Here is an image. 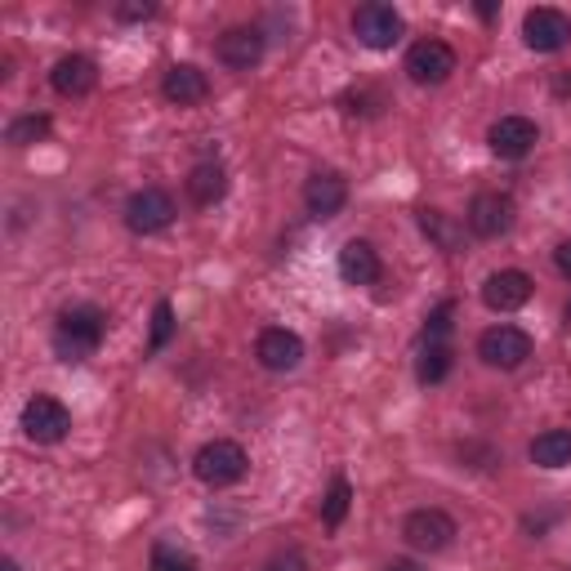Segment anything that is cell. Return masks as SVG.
I'll use <instances>...</instances> for the list:
<instances>
[{"label":"cell","instance_id":"1","mask_svg":"<svg viewBox=\"0 0 571 571\" xmlns=\"http://www.w3.org/2000/svg\"><path fill=\"white\" fill-rule=\"evenodd\" d=\"M103 335H107V313L94 304H76L54 326V349L63 362H81L103 345Z\"/></svg>","mask_w":571,"mask_h":571},{"label":"cell","instance_id":"2","mask_svg":"<svg viewBox=\"0 0 571 571\" xmlns=\"http://www.w3.org/2000/svg\"><path fill=\"white\" fill-rule=\"evenodd\" d=\"M246 451L237 442H228V437H214L197 451V461H192V474L205 483V487H233L246 478Z\"/></svg>","mask_w":571,"mask_h":571},{"label":"cell","instance_id":"3","mask_svg":"<svg viewBox=\"0 0 571 571\" xmlns=\"http://www.w3.org/2000/svg\"><path fill=\"white\" fill-rule=\"evenodd\" d=\"M478 358H483L487 367L514 371V367H522V362L531 358V335L518 330V326H491V330H483V339H478Z\"/></svg>","mask_w":571,"mask_h":571},{"label":"cell","instance_id":"4","mask_svg":"<svg viewBox=\"0 0 571 571\" xmlns=\"http://www.w3.org/2000/svg\"><path fill=\"white\" fill-rule=\"evenodd\" d=\"M353 32L367 50H393L402 41V14L393 6H380V0H371V6H358L353 10Z\"/></svg>","mask_w":571,"mask_h":571},{"label":"cell","instance_id":"5","mask_svg":"<svg viewBox=\"0 0 571 571\" xmlns=\"http://www.w3.org/2000/svg\"><path fill=\"white\" fill-rule=\"evenodd\" d=\"M67 429H72V411L59 402V398H45V393H36L28 406H23V433L32 437V442H63L67 437Z\"/></svg>","mask_w":571,"mask_h":571},{"label":"cell","instance_id":"6","mask_svg":"<svg viewBox=\"0 0 571 571\" xmlns=\"http://www.w3.org/2000/svg\"><path fill=\"white\" fill-rule=\"evenodd\" d=\"M170 219H175V201L161 188H144V192H135L126 201V228L139 233V237L161 233V228H170Z\"/></svg>","mask_w":571,"mask_h":571},{"label":"cell","instance_id":"7","mask_svg":"<svg viewBox=\"0 0 571 571\" xmlns=\"http://www.w3.org/2000/svg\"><path fill=\"white\" fill-rule=\"evenodd\" d=\"M522 41H527V50H536V54H553V50H562V45L571 41V19H567L562 10H549V6L527 10V19H522Z\"/></svg>","mask_w":571,"mask_h":571},{"label":"cell","instance_id":"8","mask_svg":"<svg viewBox=\"0 0 571 571\" xmlns=\"http://www.w3.org/2000/svg\"><path fill=\"white\" fill-rule=\"evenodd\" d=\"M469 233L474 237H505L509 228H514V201L505 197V192H478L474 201H469Z\"/></svg>","mask_w":571,"mask_h":571},{"label":"cell","instance_id":"9","mask_svg":"<svg viewBox=\"0 0 571 571\" xmlns=\"http://www.w3.org/2000/svg\"><path fill=\"white\" fill-rule=\"evenodd\" d=\"M402 536H406V544H411V549H420V553H437V549H446V544L455 540V518H451V514H442V509H415V514L406 518Z\"/></svg>","mask_w":571,"mask_h":571},{"label":"cell","instance_id":"10","mask_svg":"<svg viewBox=\"0 0 571 571\" xmlns=\"http://www.w3.org/2000/svg\"><path fill=\"white\" fill-rule=\"evenodd\" d=\"M406 72L415 85H442L455 72V50L446 41H415L406 54Z\"/></svg>","mask_w":571,"mask_h":571},{"label":"cell","instance_id":"11","mask_svg":"<svg viewBox=\"0 0 571 571\" xmlns=\"http://www.w3.org/2000/svg\"><path fill=\"white\" fill-rule=\"evenodd\" d=\"M255 358L268 371H295L304 362V339L295 330H286V326H268L260 335V345H255Z\"/></svg>","mask_w":571,"mask_h":571},{"label":"cell","instance_id":"12","mask_svg":"<svg viewBox=\"0 0 571 571\" xmlns=\"http://www.w3.org/2000/svg\"><path fill=\"white\" fill-rule=\"evenodd\" d=\"M219 63L233 67V72H251L260 59H264V32L260 28H228L214 45Z\"/></svg>","mask_w":571,"mask_h":571},{"label":"cell","instance_id":"13","mask_svg":"<svg viewBox=\"0 0 571 571\" xmlns=\"http://www.w3.org/2000/svg\"><path fill=\"white\" fill-rule=\"evenodd\" d=\"M531 290H536V282H531L527 273H518V268H500V273H491V277H487V286H483V304H487L491 313H514V308H522V304L531 299Z\"/></svg>","mask_w":571,"mask_h":571},{"label":"cell","instance_id":"14","mask_svg":"<svg viewBox=\"0 0 571 571\" xmlns=\"http://www.w3.org/2000/svg\"><path fill=\"white\" fill-rule=\"evenodd\" d=\"M487 144H491V152H496V157H505V161H522V157L536 148V121H527V117H500V121L491 126Z\"/></svg>","mask_w":571,"mask_h":571},{"label":"cell","instance_id":"15","mask_svg":"<svg viewBox=\"0 0 571 571\" xmlns=\"http://www.w3.org/2000/svg\"><path fill=\"white\" fill-rule=\"evenodd\" d=\"M345 201H349V183L339 179L335 170L313 175V179L304 183V205H308L313 219H335L339 210H345Z\"/></svg>","mask_w":571,"mask_h":571},{"label":"cell","instance_id":"16","mask_svg":"<svg viewBox=\"0 0 571 571\" xmlns=\"http://www.w3.org/2000/svg\"><path fill=\"white\" fill-rule=\"evenodd\" d=\"M50 81H54V89H59L63 98H85V94L98 85V67H94V59H85V54H67V59L54 63Z\"/></svg>","mask_w":571,"mask_h":571},{"label":"cell","instance_id":"17","mask_svg":"<svg viewBox=\"0 0 571 571\" xmlns=\"http://www.w3.org/2000/svg\"><path fill=\"white\" fill-rule=\"evenodd\" d=\"M161 94H166L175 107H197V103L210 94V81H205V72H201V67H192V63H175V67L166 72V81H161Z\"/></svg>","mask_w":571,"mask_h":571},{"label":"cell","instance_id":"18","mask_svg":"<svg viewBox=\"0 0 571 571\" xmlns=\"http://www.w3.org/2000/svg\"><path fill=\"white\" fill-rule=\"evenodd\" d=\"M339 277H345L349 286H376L380 282V255L371 242H345V251H339Z\"/></svg>","mask_w":571,"mask_h":571},{"label":"cell","instance_id":"19","mask_svg":"<svg viewBox=\"0 0 571 571\" xmlns=\"http://www.w3.org/2000/svg\"><path fill=\"white\" fill-rule=\"evenodd\" d=\"M531 465H540V469H562V465H571V429H544V433L531 442Z\"/></svg>","mask_w":571,"mask_h":571},{"label":"cell","instance_id":"20","mask_svg":"<svg viewBox=\"0 0 571 571\" xmlns=\"http://www.w3.org/2000/svg\"><path fill=\"white\" fill-rule=\"evenodd\" d=\"M223 192H228V175H223V166H219V161H201V166H192V175H188V197H192L197 205H214Z\"/></svg>","mask_w":571,"mask_h":571},{"label":"cell","instance_id":"21","mask_svg":"<svg viewBox=\"0 0 571 571\" xmlns=\"http://www.w3.org/2000/svg\"><path fill=\"white\" fill-rule=\"evenodd\" d=\"M415 376H420V384H442L451 376V349L446 345H424L420 362H415Z\"/></svg>","mask_w":571,"mask_h":571},{"label":"cell","instance_id":"22","mask_svg":"<svg viewBox=\"0 0 571 571\" xmlns=\"http://www.w3.org/2000/svg\"><path fill=\"white\" fill-rule=\"evenodd\" d=\"M45 135H50V117H36V112H28V117L10 121V130H6V139H10L14 148H32V144L45 139Z\"/></svg>","mask_w":571,"mask_h":571},{"label":"cell","instance_id":"23","mask_svg":"<svg viewBox=\"0 0 571 571\" xmlns=\"http://www.w3.org/2000/svg\"><path fill=\"white\" fill-rule=\"evenodd\" d=\"M349 500H353V487H349L345 478H335V483H330V496H326V505H321V522H326V527H339V522H345V514H349Z\"/></svg>","mask_w":571,"mask_h":571},{"label":"cell","instance_id":"24","mask_svg":"<svg viewBox=\"0 0 571 571\" xmlns=\"http://www.w3.org/2000/svg\"><path fill=\"white\" fill-rule=\"evenodd\" d=\"M152 571H197V558L179 544H157L152 549Z\"/></svg>","mask_w":571,"mask_h":571},{"label":"cell","instance_id":"25","mask_svg":"<svg viewBox=\"0 0 571 571\" xmlns=\"http://www.w3.org/2000/svg\"><path fill=\"white\" fill-rule=\"evenodd\" d=\"M170 335H175V308L161 299V304H157V313H152V345H148V349H152V353H157V349H166V345H170Z\"/></svg>","mask_w":571,"mask_h":571},{"label":"cell","instance_id":"26","mask_svg":"<svg viewBox=\"0 0 571 571\" xmlns=\"http://www.w3.org/2000/svg\"><path fill=\"white\" fill-rule=\"evenodd\" d=\"M451 313H455V304H437V308H433V317H429V326H424V345H446Z\"/></svg>","mask_w":571,"mask_h":571},{"label":"cell","instance_id":"27","mask_svg":"<svg viewBox=\"0 0 571 571\" xmlns=\"http://www.w3.org/2000/svg\"><path fill=\"white\" fill-rule=\"evenodd\" d=\"M420 228H424L429 237H437V242H442V251H451V246H455V233L446 228L442 210H420Z\"/></svg>","mask_w":571,"mask_h":571},{"label":"cell","instance_id":"28","mask_svg":"<svg viewBox=\"0 0 571 571\" xmlns=\"http://www.w3.org/2000/svg\"><path fill=\"white\" fill-rule=\"evenodd\" d=\"M264 571H308V562H304L299 549H282V553H273V558L264 562Z\"/></svg>","mask_w":571,"mask_h":571},{"label":"cell","instance_id":"29","mask_svg":"<svg viewBox=\"0 0 571 571\" xmlns=\"http://www.w3.org/2000/svg\"><path fill=\"white\" fill-rule=\"evenodd\" d=\"M157 14V6H148V0H144V6H117V19H126V23H139V19H152Z\"/></svg>","mask_w":571,"mask_h":571},{"label":"cell","instance_id":"30","mask_svg":"<svg viewBox=\"0 0 571 571\" xmlns=\"http://www.w3.org/2000/svg\"><path fill=\"white\" fill-rule=\"evenodd\" d=\"M553 264H558V273H562L567 282H571V237H567V242H562V246L553 251Z\"/></svg>","mask_w":571,"mask_h":571},{"label":"cell","instance_id":"31","mask_svg":"<svg viewBox=\"0 0 571 571\" xmlns=\"http://www.w3.org/2000/svg\"><path fill=\"white\" fill-rule=\"evenodd\" d=\"M553 94H562V98L571 94V76H567V72H558V76H553Z\"/></svg>","mask_w":571,"mask_h":571},{"label":"cell","instance_id":"32","mask_svg":"<svg viewBox=\"0 0 571 571\" xmlns=\"http://www.w3.org/2000/svg\"><path fill=\"white\" fill-rule=\"evenodd\" d=\"M389 571H420V567H415V562H393Z\"/></svg>","mask_w":571,"mask_h":571},{"label":"cell","instance_id":"33","mask_svg":"<svg viewBox=\"0 0 571 571\" xmlns=\"http://www.w3.org/2000/svg\"><path fill=\"white\" fill-rule=\"evenodd\" d=\"M6 571H19V562H14V558H10V562H6Z\"/></svg>","mask_w":571,"mask_h":571},{"label":"cell","instance_id":"34","mask_svg":"<svg viewBox=\"0 0 571 571\" xmlns=\"http://www.w3.org/2000/svg\"><path fill=\"white\" fill-rule=\"evenodd\" d=\"M567 313H571V308H567Z\"/></svg>","mask_w":571,"mask_h":571}]
</instances>
